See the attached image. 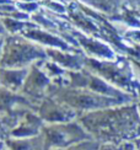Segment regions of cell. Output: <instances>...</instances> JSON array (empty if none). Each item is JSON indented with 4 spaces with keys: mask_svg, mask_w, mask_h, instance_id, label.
<instances>
[{
    "mask_svg": "<svg viewBox=\"0 0 140 150\" xmlns=\"http://www.w3.org/2000/svg\"><path fill=\"white\" fill-rule=\"evenodd\" d=\"M79 122L98 143L123 144L140 137V115L136 102L88 112L79 117Z\"/></svg>",
    "mask_w": 140,
    "mask_h": 150,
    "instance_id": "cell-1",
    "label": "cell"
},
{
    "mask_svg": "<svg viewBox=\"0 0 140 150\" xmlns=\"http://www.w3.org/2000/svg\"><path fill=\"white\" fill-rule=\"evenodd\" d=\"M85 69L95 73L107 83L140 98V70L118 57L114 60H98L86 57Z\"/></svg>",
    "mask_w": 140,
    "mask_h": 150,
    "instance_id": "cell-2",
    "label": "cell"
},
{
    "mask_svg": "<svg viewBox=\"0 0 140 150\" xmlns=\"http://www.w3.org/2000/svg\"><path fill=\"white\" fill-rule=\"evenodd\" d=\"M48 96L68 105L69 107L78 111L80 116L92 111L113 107V106L124 103L120 100L101 95V93H97L88 89L58 86L54 84H50L48 89Z\"/></svg>",
    "mask_w": 140,
    "mask_h": 150,
    "instance_id": "cell-3",
    "label": "cell"
},
{
    "mask_svg": "<svg viewBox=\"0 0 140 150\" xmlns=\"http://www.w3.org/2000/svg\"><path fill=\"white\" fill-rule=\"evenodd\" d=\"M47 58L46 48L22 35H6L0 58V68H30Z\"/></svg>",
    "mask_w": 140,
    "mask_h": 150,
    "instance_id": "cell-4",
    "label": "cell"
},
{
    "mask_svg": "<svg viewBox=\"0 0 140 150\" xmlns=\"http://www.w3.org/2000/svg\"><path fill=\"white\" fill-rule=\"evenodd\" d=\"M42 137L46 150L66 149L68 146L86 139H92L90 133L79 120L60 123H44Z\"/></svg>",
    "mask_w": 140,
    "mask_h": 150,
    "instance_id": "cell-5",
    "label": "cell"
},
{
    "mask_svg": "<svg viewBox=\"0 0 140 150\" xmlns=\"http://www.w3.org/2000/svg\"><path fill=\"white\" fill-rule=\"evenodd\" d=\"M66 76H68L66 86L88 89L91 91L101 93V95L120 100V101L124 103H130V102L138 101L130 93H127L122 90H119L118 87L111 85L110 83H107L105 79H102L101 76H98V75H96L90 70L85 69V68L79 71H68Z\"/></svg>",
    "mask_w": 140,
    "mask_h": 150,
    "instance_id": "cell-6",
    "label": "cell"
},
{
    "mask_svg": "<svg viewBox=\"0 0 140 150\" xmlns=\"http://www.w3.org/2000/svg\"><path fill=\"white\" fill-rule=\"evenodd\" d=\"M50 84H52L50 79L44 74L38 63H35L30 67L28 74L20 92L36 107H38L42 100L48 96Z\"/></svg>",
    "mask_w": 140,
    "mask_h": 150,
    "instance_id": "cell-7",
    "label": "cell"
},
{
    "mask_svg": "<svg viewBox=\"0 0 140 150\" xmlns=\"http://www.w3.org/2000/svg\"><path fill=\"white\" fill-rule=\"evenodd\" d=\"M38 115L44 123H60L79 120L80 113L68 105L63 103L53 97L47 96L38 106Z\"/></svg>",
    "mask_w": 140,
    "mask_h": 150,
    "instance_id": "cell-8",
    "label": "cell"
},
{
    "mask_svg": "<svg viewBox=\"0 0 140 150\" xmlns=\"http://www.w3.org/2000/svg\"><path fill=\"white\" fill-rule=\"evenodd\" d=\"M20 35L25 36L30 41H32L44 48H57V49H62V51L80 52L64 38H62V37L57 36L54 33H50L46 30L37 28L36 26H31V27L25 28Z\"/></svg>",
    "mask_w": 140,
    "mask_h": 150,
    "instance_id": "cell-9",
    "label": "cell"
},
{
    "mask_svg": "<svg viewBox=\"0 0 140 150\" xmlns=\"http://www.w3.org/2000/svg\"><path fill=\"white\" fill-rule=\"evenodd\" d=\"M44 122L38 115L37 111L30 110L22 116V118L16 124V127L12 128L8 137L11 138H32L42 133V128Z\"/></svg>",
    "mask_w": 140,
    "mask_h": 150,
    "instance_id": "cell-10",
    "label": "cell"
},
{
    "mask_svg": "<svg viewBox=\"0 0 140 150\" xmlns=\"http://www.w3.org/2000/svg\"><path fill=\"white\" fill-rule=\"evenodd\" d=\"M47 57L66 71H79L85 68L86 55L81 52H69L57 48H46Z\"/></svg>",
    "mask_w": 140,
    "mask_h": 150,
    "instance_id": "cell-11",
    "label": "cell"
},
{
    "mask_svg": "<svg viewBox=\"0 0 140 150\" xmlns=\"http://www.w3.org/2000/svg\"><path fill=\"white\" fill-rule=\"evenodd\" d=\"M20 110H35L38 107L28 101L21 92H15L0 86V117Z\"/></svg>",
    "mask_w": 140,
    "mask_h": 150,
    "instance_id": "cell-12",
    "label": "cell"
},
{
    "mask_svg": "<svg viewBox=\"0 0 140 150\" xmlns=\"http://www.w3.org/2000/svg\"><path fill=\"white\" fill-rule=\"evenodd\" d=\"M30 68H0V86L20 92Z\"/></svg>",
    "mask_w": 140,
    "mask_h": 150,
    "instance_id": "cell-13",
    "label": "cell"
},
{
    "mask_svg": "<svg viewBox=\"0 0 140 150\" xmlns=\"http://www.w3.org/2000/svg\"><path fill=\"white\" fill-rule=\"evenodd\" d=\"M5 150H46L42 134L32 138H11L5 139Z\"/></svg>",
    "mask_w": 140,
    "mask_h": 150,
    "instance_id": "cell-14",
    "label": "cell"
},
{
    "mask_svg": "<svg viewBox=\"0 0 140 150\" xmlns=\"http://www.w3.org/2000/svg\"><path fill=\"white\" fill-rule=\"evenodd\" d=\"M100 148V143L95 139H86L79 143H75V144L68 146L64 150H98Z\"/></svg>",
    "mask_w": 140,
    "mask_h": 150,
    "instance_id": "cell-15",
    "label": "cell"
},
{
    "mask_svg": "<svg viewBox=\"0 0 140 150\" xmlns=\"http://www.w3.org/2000/svg\"><path fill=\"white\" fill-rule=\"evenodd\" d=\"M123 144H116V143H100L98 150H122Z\"/></svg>",
    "mask_w": 140,
    "mask_h": 150,
    "instance_id": "cell-16",
    "label": "cell"
},
{
    "mask_svg": "<svg viewBox=\"0 0 140 150\" xmlns=\"http://www.w3.org/2000/svg\"><path fill=\"white\" fill-rule=\"evenodd\" d=\"M122 150H136V146L134 144V142H125L123 143V149Z\"/></svg>",
    "mask_w": 140,
    "mask_h": 150,
    "instance_id": "cell-17",
    "label": "cell"
},
{
    "mask_svg": "<svg viewBox=\"0 0 140 150\" xmlns=\"http://www.w3.org/2000/svg\"><path fill=\"white\" fill-rule=\"evenodd\" d=\"M6 138H8V133H6V130L1 123V120H0V140H5Z\"/></svg>",
    "mask_w": 140,
    "mask_h": 150,
    "instance_id": "cell-18",
    "label": "cell"
},
{
    "mask_svg": "<svg viewBox=\"0 0 140 150\" xmlns=\"http://www.w3.org/2000/svg\"><path fill=\"white\" fill-rule=\"evenodd\" d=\"M5 37H6V35H0V58H1V53H3L4 43H5Z\"/></svg>",
    "mask_w": 140,
    "mask_h": 150,
    "instance_id": "cell-19",
    "label": "cell"
},
{
    "mask_svg": "<svg viewBox=\"0 0 140 150\" xmlns=\"http://www.w3.org/2000/svg\"><path fill=\"white\" fill-rule=\"evenodd\" d=\"M0 35H8V33H6V30L4 27V25L1 22V17H0Z\"/></svg>",
    "mask_w": 140,
    "mask_h": 150,
    "instance_id": "cell-20",
    "label": "cell"
},
{
    "mask_svg": "<svg viewBox=\"0 0 140 150\" xmlns=\"http://www.w3.org/2000/svg\"><path fill=\"white\" fill-rule=\"evenodd\" d=\"M133 142H134V144L136 146V150H140V137H139V138H136V139H134Z\"/></svg>",
    "mask_w": 140,
    "mask_h": 150,
    "instance_id": "cell-21",
    "label": "cell"
},
{
    "mask_svg": "<svg viewBox=\"0 0 140 150\" xmlns=\"http://www.w3.org/2000/svg\"><path fill=\"white\" fill-rule=\"evenodd\" d=\"M0 150H5V140H0Z\"/></svg>",
    "mask_w": 140,
    "mask_h": 150,
    "instance_id": "cell-22",
    "label": "cell"
},
{
    "mask_svg": "<svg viewBox=\"0 0 140 150\" xmlns=\"http://www.w3.org/2000/svg\"><path fill=\"white\" fill-rule=\"evenodd\" d=\"M136 107H138V111H139V115H140V98H138V101H136Z\"/></svg>",
    "mask_w": 140,
    "mask_h": 150,
    "instance_id": "cell-23",
    "label": "cell"
},
{
    "mask_svg": "<svg viewBox=\"0 0 140 150\" xmlns=\"http://www.w3.org/2000/svg\"><path fill=\"white\" fill-rule=\"evenodd\" d=\"M50 150H64V149H50Z\"/></svg>",
    "mask_w": 140,
    "mask_h": 150,
    "instance_id": "cell-24",
    "label": "cell"
}]
</instances>
